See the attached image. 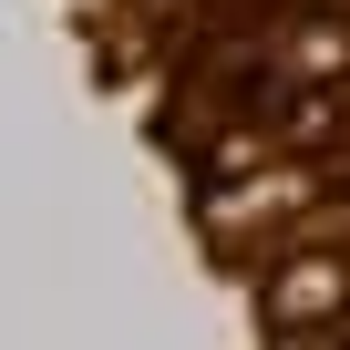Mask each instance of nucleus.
Returning <instances> with one entry per match:
<instances>
[{"label": "nucleus", "instance_id": "2", "mask_svg": "<svg viewBox=\"0 0 350 350\" xmlns=\"http://www.w3.org/2000/svg\"><path fill=\"white\" fill-rule=\"evenodd\" d=\"M268 309H278L288 329H299V319H340V309H350V258H278Z\"/></svg>", "mask_w": 350, "mask_h": 350}, {"label": "nucleus", "instance_id": "1", "mask_svg": "<svg viewBox=\"0 0 350 350\" xmlns=\"http://www.w3.org/2000/svg\"><path fill=\"white\" fill-rule=\"evenodd\" d=\"M309 206H319V175L278 154V165H258V175H237V186L206 196V227H217V237H247V227H268V217H309Z\"/></svg>", "mask_w": 350, "mask_h": 350}, {"label": "nucleus", "instance_id": "3", "mask_svg": "<svg viewBox=\"0 0 350 350\" xmlns=\"http://www.w3.org/2000/svg\"><path fill=\"white\" fill-rule=\"evenodd\" d=\"M278 62H288L299 83H340V72H350V31H340V21H309V31L278 42Z\"/></svg>", "mask_w": 350, "mask_h": 350}]
</instances>
